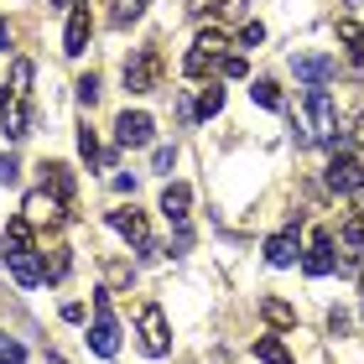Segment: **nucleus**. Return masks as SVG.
<instances>
[{
	"label": "nucleus",
	"mask_w": 364,
	"mask_h": 364,
	"mask_svg": "<svg viewBox=\"0 0 364 364\" xmlns=\"http://www.w3.org/2000/svg\"><path fill=\"white\" fill-rule=\"evenodd\" d=\"M296 255H302V245H296V229H281V235L266 240V260H271V266H296Z\"/></svg>",
	"instance_id": "4468645a"
},
{
	"label": "nucleus",
	"mask_w": 364,
	"mask_h": 364,
	"mask_svg": "<svg viewBox=\"0 0 364 364\" xmlns=\"http://www.w3.org/2000/svg\"><path fill=\"white\" fill-rule=\"evenodd\" d=\"M125 89H130V94L161 89V53H156V47H141V53L125 63Z\"/></svg>",
	"instance_id": "20e7f679"
},
{
	"label": "nucleus",
	"mask_w": 364,
	"mask_h": 364,
	"mask_svg": "<svg viewBox=\"0 0 364 364\" xmlns=\"http://www.w3.org/2000/svg\"><path fill=\"white\" fill-rule=\"evenodd\" d=\"M333 31H338V42H343V47H349V53L359 58V42H364V26L354 21V16H343V21H338Z\"/></svg>",
	"instance_id": "a878e982"
},
{
	"label": "nucleus",
	"mask_w": 364,
	"mask_h": 364,
	"mask_svg": "<svg viewBox=\"0 0 364 364\" xmlns=\"http://www.w3.org/2000/svg\"><path fill=\"white\" fill-rule=\"evenodd\" d=\"M328 188L333 193H359L364 188V156H349V151H338L333 161H328Z\"/></svg>",
	"instance_id": "6e6552de"
},
{
	"label": "nucleus",
	"mask_w": 364,
	"mask_h": 364,
	"mask_svg": "<svg viewBox=\"0 0 364 364\" xmlns=\"http://www.w3.org/2000/svg\"><path fill=\"white\" fill-rule=\"evenodd\" d=\"M16 177H21V167H16V161L11 156H0V188H11V182Z\"/></svg>",
	"instance_id": "2f4dec72"
},
{
	"label": "nucleus",
	"mask_w": 364,
	"mask_h": 364,
	"mask_svg": "<svg viewBox=\"0 0 364 364\" xmlns=\"http://www.w3.org/2000/svg\"><path fill=\"white\" fill-rule=\"evenodd\" d=\"M349 6H354V0H349Z\"/></svg>",
	"instance_id": "a19ab883"
},
{
	"label": "nucleus",
	"mask_w": 364,
	"mask_h": 364,
	"mask_svg": "<svg viewBox=\"0 0 364 364\" xmlns=\"http://www.w3.org/2000/svg\"><path fill=\"white\" fill-rule=\"evenodd\" d=\"M260 318H266L271 328H296V307L287 302V296H266V302H260Z\"/></svg>",
	"instance_id": "6ab92c4d"
},
{
	"label": "nucleus",
	"mask_w": 364,
	"mask_h": 364,
	"mask_svg": "<svg viewBox=\"0 0 364 364\" xmlns=\"http://www.w3.org/2000/svg\"><path fill=\"white\" fill-rule=\"evenodd\" d=\"M78 151H84L89 161H99V156H105V151H99V136H94V130H78Z\"/></svg>",
	"instance_id": "c85d7f7f"
},
{
	"label": "nucleus",
	"mask_w": 364,
	"mask_h": 364,
	"mask_svg": "<svg viewBox=\"0 0 364 364\" xmlns=\"http://www.w3.org/2000/svg\"><path fill=\"white\" fill-rule=\"evenodd\" d=\"M89 349L99 359H114V349H120V328H114L109 318V291H99L94 296V328H89Z\"/></svg>",
	"instance_id": "7ed1b4c3"
},
{
	"label": "nucleus",
	"mask_w": 364,
	"mask_h": 364,
	"mask_svg": "<svg viewBox=\"0 0 364 364\" xmlns=\"http://www.w3.org/2000/svg\"><path fill=\"white\" fill-rule=\"evenodd\" d=\"M141 11H146V0H109V21H114V26L141 21Z\"/></svg>",
	"instance_id": "393cba45"
},
{
	"label": "nucleus",
	"mask_w": 364,
	"mask_h": 364,
	"mask_svg": "<svg viewBox=\"0 0 364 364\" xmlns=\"http://www.w3.org/2000/svg\"><path fill=\"white\" fill-rule=\"evenodd\" d=\"M136 323H141V349H146V354H156V359H161V354L172 349V328H167V312H161L156 302H146V307L136 312Z\"/></svg>",
	"instance_id": "39448f33"
},
{
	"label": "nucleus",
	"mask_w": 364,
	"mask_h": 364,
	"mask_svg": "<svg viewBox=\"0 0 364 364\" xmlns=\"http://www.w3.org/2000/svg\"><path fill=\"white\" fill-rule=\"evenodd\" d=\"M333 266H338V260H333V240L318 229V235H312V245L302 250V271H307V276H328Z\"/></svg>",
	"instance_id": "ddd939ff"
},
{
	"label": "nucleus",
	"mask_w": 364,
	"mask_h": 364,
	"mask_svg": "<svg viewBox=\"0 0 364 364\" xmlns=\"http://www.w3.org/2000/svg\"><path fill=\"white\" fill-rule=\"evenodd\" d=\"M343 240H354V245H364V219H349V224H343Z\"/></svg>",
	"instance_id": "f704fd0d"
},
{
	"label": "nucleus",
	"mask_w": 364,
	"mask_h": 364,
	"mask_svg": "<svg viewBox=\"0 0 364 364\" xmlns=\"http://www.w3.org/2000/svg\"><path fill=\"white\" fill-rule=\"evenodd\" d=\"M6 271L16 276V287H37L42 281V260L31 245H21V250H6Z\"/></svg>",
	"instance_id": "f8f14e48"
},
{
	"label": "nucleus",
	"mask_w": 364,
	"mask_h": 364,
	"mask_svg": "<svg viewBox=\"0 0 364 364\" xmlns=\"http://www.w3.org/2000/svg\"><path fill=\"white\" fill-rule=\"evenodd\" d=\"M188 208H193V193L182 188V182H167V188H161V213H167L172 224H188Z\"/></svg>",
	"instance_id": "2eb2a0df"
},
{
	"label": "nucleus",
	"mask_w": 364,
	"mask_h": 364,
	"mask_svg": "<svg viewBox=\"0 0 364 364\" xmlns=\"http://www.w3.org/2000/svg\"><path fill=\"white\" fill-rule=\"evenodd\" d=\"M0 364H26V349L16 338H0Z\"/></svg>",
	"instance_id": "bb28decb"
},
{
	"label": "nucleus",
	"mask_w": 364,
	"mask_h": 364,
	"mask_svg": "<svg viewBox=\"0 0 364 364\" xmlns=\"http://www.w3.org/2000/svg\"><path fill=\"white\" fill-rule=\"evenodd\" d=\"M219 109H224V89H219V84H203V94H198L193 114H198V120H213Z\"/></svg>",
	"instance_id": "412c9836"
},
{
	"label": "nucleus",
	"mask_w": 364,
	"mask_h": 364,
	"mask_svg": "<svg viewBox=\"0 0 364 364\" xmlns=\"http://www.w3.org/2000/svg\"><path fill=\"white\" fill-rule=\"evenodd\" d=\"M224 78H245V73H250V68H245V58H224V68H219Z\"/></svg>",
	"instance_id": "72a5a7b5"
},
{
	"label": "nucleus",
	"mask_w": 364,
	"mask_h": 364,
	"mask_svg": "<svg viewBox=\"0 0 364 364\" xmlns=\"http://www.w3.org/2000/svg\"><path fill=\"white\" fill-rule=\"evenodd\" d=\"M89 37H94V16H89V6H73V11H68V31H63V53H68V58H84Z\"/></svg>",
	"instance_id": "9b49d317"
},
{
	"label": "nucleus",
	"mask_w": 364,
	"mask_h": 364,
	"mask_svg": "<svg viewBox=\"0 0 364 364\" xmlns=\"http://www.w3.org/2000/svg\"><path fill=\"white\" fill-rule=\"evenodd\" d=\"M26 130H31V99H11V105H6V136L21 141Z\"/></svg>",
	"instance_id": "a211bd4d"
},
{
	"label": "nucleus",
	"mask_w": 364,
	"mask_h": 364,
	"mask_svg": "<svg viewBox=\"0 0 364 364\" xmlns=\"http://www.w3.org/2000/svg\"><path fill=\"white\" fill-rule=\"evenodd\" d=\"M21 219H26L31 229H58L68 213H63V198H53L47 188H31L26 203H21Z\"/></svg>",
	"instance_id": "423d86ee"
},
{
	"label": "nucleus",
	"mask_w": 364,
	"mask_h": 364,
	"mask_svg": "<svg viewBox=\"0 0 364 364\" xmlns=\"http://www.w3.org/2000/svg\"><path fill=\"white\" fill-rule=\"evenodd\" d=\"M58 6H73V0H58Z\"/></svg>",
	"instance_id": "ea45409f"
},
{
	"label": "nucleus",
	"mask_w": 364,
	"mask_h": 364,
	"mask_svg": "<svg viewBox=\"0 0 364 364\" xmlns=\"http://www.w3.org/2000/svg\"><path fill=\"white\" fill-rule=\"evenodd\" d=\"M109 229H114V235H125L130 245H151V224H146V213H141L136 203L114 208V213H109Z\"/></svg>",
	"instance_id": "9d476101"
},
{
	"label": "nucleus",
	"mask_w": 364,
	"mask_h": 364,
	"mask_svg": "<svg viewBox=\"0 0 364 364\" xmlns=\"http://www.w3.org/2000/svg\"><path fill=\"white\" fill-rule=\"evenodd\" d=\"M307 120H312V141L338 146V105L328 89H307Z\"/></svg>",
	"instance_id": "f03ea898"
},
{
	"label": "nucleus",
	"mask_w": 364,
	"mask_h": 364,
	"mask_svg": "<svg viewBox=\"0 0 364 364\" xmlns=\"http://www.w3.org/2000/svg\"><path fill=\"white\" fill-rule=\"evenodd\" d=\"M151 167H156V172H172V146H156V151H151Z\"/></svg>",
	"instance_id": "473e14b6"
},
{
	"label": "nucleus",
	"mask_w": 364,
	"mask_h": 364,
	"mask_svg": "<svg viewBox=\"0 0 364 364\" xmlns=\"http://www.w3.org/2000/svg\"><path fill=\"white\" fill-rule=\"evenodd\" d=\"M63 323H84V302H68V307H63Z\"/></svg>",
	"instance_id": "c9c22d12"
},
{
	"label": "nucleus",
	"mask_w": 364,
	"mask_h": 364,
	"mask_svg": "<svg viewBox=\"0 0 364 364\" xmlns=\"http://www.w3.org/2000/svg\"><path fill=\"white\" fill-rule=\"evenodd\" d=\"M291 68H296V78H302L307 89H328L338 78V58H328V53H296Z\"/></svg>",
	"instance_id": "0eeeda50"
},
{
	"label": "nucleus",
	"mask_w": 364,
	"mask_h": 364,
	"mask_svg": "<svg viewBox=\"0 0 364 364\" xmlns=\"http://www.w3.org/2000/svg\"><path fill=\"white\" fill-rule=\"evenodd\" d=\"M105 276H109V287H130V266H120V260H109Z\"/></svg>",
	"instance_id": "c756f323"
},
{
	"label": "nucleus",
	"mask_w": 364,
	"mask_h": 364,
	"mask_svg": "<svg viewBox=\"0 0 364 364\" xmlns=\"http://www.w3.org/2000/svg\"><path fill=\"white\" fill-rule=\"evenodd\" d=\"M6 105H11V89H6V84H0V109H6Z\"/></svg>",
	"instance_id": "4c0bfd02"
},
{
	"label": "nucleus",
	"mask_w": 364,
	"mask_h": 364,
	"mask_svg": "<svg viewBox=\"0 0 364 364\" xmlns=\"http://www.w3.org/2000/svg\"><path fill=\"white\" fill-rule=\"evenodd\" d=\"M78 99H84V105H94V99H99V78H94V73L78 78Z\"/></svg>",
	"instance_id": "7c9ffc66"
},
{
	"label": "nucleus",
	"mask_w": 364,
	"mask_h": 364,
	"mask_svg": "<svg viewBox=\"0 0 364 364\" xmlns=\"http://www.w3.org/2000/svg\"><path fill=\"white\" fill-rule=\"evenodd\" d=\"M354 219H364V188L354 193Z\"/></svg>",
	"instance_id": "e433bc0d"
},
{
	"label": "nucleus",
	"mask_w": 364,
	"mask_h": 364,
	"mask_svg": "<svg viewBox=\"0 0 364 364\" xmlns=\"http://www.w3.org/2000/svg\"><path fill=\"white\" fill-rule=\"evenodd\" d=\"M42 188L68 203V198H73V167H63V161H47V167H42Z\"/></svg>",
	"instance_id": "dca6fc26"
},
{
	"label": "nucleus",
	"mask_w": 364,
	"mask_h": 364,
	"mask_svg": "<svg viewBox=\"0 0 364 364\" xmlns=\"http://www.w3.org/2000/svg\"><path fill=\"white\" fill-rule=\"evenodd\" d=\"M359 141H364V114H359Z\"/></svg>",
	"instance_id": "58836bf2"
},
{
	"label": "nucleus",
	"mask_w": 364,
	"mask_h": 364,
	"mask_svg": "<svg viewBox=\"0 0 364 364\" xmlns=\"http://www.w3.org/2000/svg\"><path fill=\"white\" fill-rule=\"evenodd\" d=\"M250 99H255L260 109H287V99H281V89L271 84V78H255V84H250Z\"/></svg>",
	"instance_id": "4be33fe9"
},
{
	"label": "nucleus",
	"mask_w": 364,
	"mask_h": 364,
	"mask_svg": "<svg viewBox=\"0 0 364 364\" xmlns=\"http://www.w3.org/2000/svg\"><path fill=\"white\" fill-rule=\"evenodd\" d=\"M73 271V250H53V255H42V281H63Z\"/></svg>",
	"instance_id": "5701e85b"
},
{
	"label": "nucleus",
	"mask_w": 364,
	"mask_h": 364,
	"mask_svg": "<svg viewBox=\"0 0 364 364\" xmlns=\"http://www.w3.org/2000/svg\"><path fill=\"white\" fill-rule=\"evenodd\" d=\"M240 42H245V47H260V42H266V26H260V21H245V26H240Z\"/></svg>",
	"instance_id": "cd10ccee"
},
{
	"label": "nucleus",
	"mask_w": 364,
	"mask_h": 364,
	"mask_svg": "<svg viewBox=\"0 0 364 364\" xmlns=\"http://www.w3.org/2000/svg\"><path fill=\"white\" fill-rule=\"evenodd\" d=\"M193 16H213V21H240L245 0H193Z\"/></svg>",
	"instance_id": "f3484780"
},
{
	"label": "nucleus",
	"mask_w": 364,
	"mask_h": 364,
	"mask_svg": "<svg viewBox=\"0 0 364 364\" xmlns=\"http://www.w3.org/2000/svg\"><path fill=\"white\" fill-rule=\"evenodd\" d=\"M224 58H229L224 31H198V42L188 47V58H182V73L188 78H208L213 68H224Z\"/></svg>",
	"instance_id": "f257e3e1"
},
{
	"label": "nucleus",
	"mask_w": 364,
	"mask_h": 364,
	"mask_svg": "<svg viewBox=\"0 0 364 364\" xmlns=\"http://www.w3.org/2000/svg\"><path fill=\"white\" fill-rule=\"evenodd\" d=\"M255 359L260 364H291V349L281 338H255Z\"/></svg>",
	"instance_id": "b1692460"
},
{
	"label": "nucleus",
	"mask_w": 364,
	"mask_h": 364,
	"mask_svg": "<svg viewBox=\"0 0 364 364\" xmlns=\"http://www.w3.org/2000/svg\"><path fill=\"white\" fill-rule=\"evenodd\" d=\"M151 136H156V120L146 109H125L120 120H114V141L120 146H151Z\"/></svg>",
	"instance_id": "1a4fd4ad"
},
{
	"label": "nucleus",
	"mask_w": 364,
	"mask_h": 364,
	"mask_svg": "<svg viewBox=\"0 0 364 364\" xmlns=\"http://www.w3.org/2000/svg\"><path fill=\"white\" fill-rule=\"evenodd\" d=\"M31 78H37V68L26 58H16L11 63V99H31Z\"/></svg>",
	"instance_id": "aec40b11"
}]
</instances>
